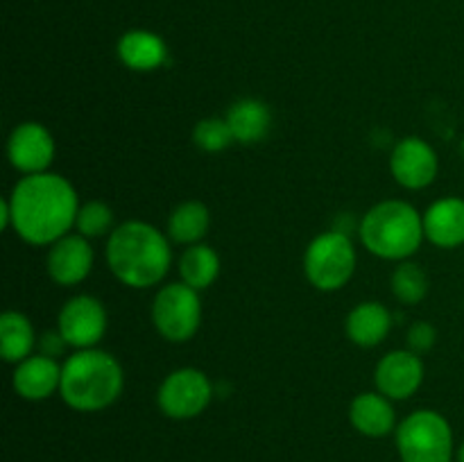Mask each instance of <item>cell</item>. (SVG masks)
Segmentation results:
<instances>
[{
	"mask_svg": "<svg viewBox=\"0 0 464 462\" xmlns=\"http://www.w3.org/2000/svg\"><path fill=\"white\" fill-rule=\"evenodd\" d=\"M14 234L34 247H50L75 229L80 197L66 177L39 172L18 179L7 195Z\"/></svg>",
	"mask_w": 464,
	"mask_h": 462,
	"instance_id": "6da1fadb",
	"label": "cell"
},
{
	"mask_svg": "<svg viewBox=\"0 0 464 462\" xmlns=\"http://www.w3.org/2000/svg\"><path fill=\"white\" fill-rule=\"evenodd\" d=\"M104 258L122 285L145 290L166 279L172 265V249L161 229L143 220H127L109 234Z\"/></svg>",
	"mask_w": 464,
	"mask_h": 462,
	"instance_id": "7a4b0ae2",
	"label": "cell"
},
{
	"mask_svg": "<svg viewBox=\"0 0 464 462\" xmlns=\"http://www.w3.org/2000/svg\"><path fill=\"white\" fill-rule=\"evenodd\" d=\"M125 371L116 356L102 349H77L62 365L59 397L77 412H100L121 399Z\"/></svg>",
	"mask_w": 464,
	"mask_h": 462,
	"instance_id": "3957f363",
	"label": "cell"
},
{
	"mask_svg": "<svg viewBox=\"0 0 464 462\" xmlns=\"http://www.w3.org/2000/svg\"><path fill=\"white\" fill-rule=\"evenodd\" d=\"M361 243L372 256L383 261H408L424 243L421 213L403 199H383L362 216Z\"/></svg>",
	"mask_w": 464,
	"mask_h": 462,
	"instance_id": "277c9868",
	"label": "cell"
},
{
	"mask_svg": "<svg viewBox=\"0 0 464 462\" xmlns=\"http://www.w3.org/2000/svg\"><path fill=\"white\" fill-rule=\"evenodd\" d=\"M401 462H453L456 444L447 417L430 408L411 412L394 430Z\"/></svg>",
	"mask_w": 464,
	"mask_h": 462,
	"instance_id": "5b68a950",
	"label": "cell"
},
{
	"mask_svg": "<svg viewBox=\"0 0 464 462\" xmlns=\"http://www.w3.org/2000/svg\"><path fill=\"white\" fill-rule=\"evenodd\" d=\"M356 261V247L349 234L331 229L308 243L304 252V274L313 288L335 293L352 281Z\"/></svg>",
	"mask_w": 464,
	"mask_h": 462,
	"instance_id": "8992f818",
	"label": "cell"
},
{
	"mask_svg": "<svg viewBox=\"0 0 464 462\" xmlns=\"http://www.w3.org/2000/svg\"><path fill=\"white\" fill-rule=\"evenodd\" d=\"M152 324L168 342H188L202 324V299L184 281L168 284L152 299Z\"/></svg>",
	"mask_w": 464,
	"mask_h": 462,
	"instance_id": "52a82bcc",
	"label": "cell"
},
{
	"mask_svg": "<svg viewBox=\"0 0 464 462\" xmlns=\"http://www.w3.org/2000/svg\"><path fill=\"white\" fill-rule=\"evenodd\" d=\"M213 385L198 367H179L161 380L157 390V406L166 417L177 421L195 419L208 408Z\"/></svg>",
	"mask_w": 464,
	"mask_h": 462,
	"instance_id": "ba28073f",
	"label": "cell"
},
{
	"mask_svg": "<svg viewBox=\"0 0 464 462\" xmlns=\"http://www.w3.org/2000/svg\"><path fill=\"white\" fill-rule=\"evenodd\" d=\"M107 308L93 294H75L57 315V331L72 349H93L107 333Z\"/></svg>",
	"mask_w": 464,
	"mask_h": 462,
	"instance_id": "9c48e42d",
	"label": "cell"
},
{
	"mask_svg": "<svg viewBox=\"0 0 464 462\" xmlns=\"http://www.w3.org/2000/svg\"><path fill=\"white\" fill-rule=\"evenodd\" d=\"M390 172L406 190L429 188L440 172V159L433 145L420 136H406L390 154Z\"/></svg>",
	"mask_w": 464,
	"mask_h": 462,
	"instance_id": "30bf717a",
	"label": "cell"
},
{
	"mask_svg": "<svg viewBox=\"0 0 464 462\" xmlns=\"http://www.w3.org/2000/svg\"><path fill=\"white\" fill-rule=\"evenodd\" d=\"M54 154H57V145H54L53 134L41 122H21L14 127L7 139L9 163L14 170L23 172V177L48 172L54 161Z\"/></svg>",
	"mask_w": 464,
	"mask_h": 462,
	"instance_id": "8fae6325",
	"label": "cell"
},
{
	"mask_svg": "<svg viewBox=\"0 0 464 462\" xmlns=\"http://www.w3.org/2000/svg\"><path fill=\"white\" fill-rule=\"evenodd\" d=\"M424 362L420 353L411 349H394L388 351L374 370V385L381 394L392 401H406L424 383Z\"/></svg>",
	"mask_w": 464,
	"mask_h": 462,
	"instance_id": "7c38bea8",
	"label": "cell"
},
{
	"mask_svg": "<svg viewBox=\"0 0 464 462\" xmlns=\"http://www.w3.org/2000/svg\"><path fill=\"white\" fill-rule=\"evenodd\" d=\"M48 276L62 288L82 284L93 270V247L82 234H68L50 245L45 256Z\"/></svg>",
	"mask_w": 464,
	"mask_h": 462,
	"instance_id": "4fadbf2b",
	"label": "cell"
},
{
	"mask_svg": "<svg viewBox=\"0 0 464 462\" xmlns=\"http://www.w3.org/2000/svg\"><path fill=\"white\" fill-rule=\"evenodd\" d=\"M14 392L25 401H45L59 392L62 385V365L44 353H32L18 362L12 374Z\"/></svg>",
	"mask_w": 464,
	"mask_h": 462,
	"instance_id": "5bb4252c",
	"label": "cell"
},
{
	"mask_svg": "<svg viewBox=\"0 0 464 462\" xmlns=\"http://www.w3.org/2000/svg\"><path fill=\"white\" fill-rule=\"evenodd\" d=\"M424 236L430 245L440 249H456L464 245V199L442 197L435 199L424 213Z\"/></svg>",
	"mask_w": 464,
	"mask_h": 462,
	"instance_id": "9a60e30c",
	"label": "cell"
},
{
	"mask_svg": "<svg viewBox=\"0 0 464 462\" xmlns=\"http://www.w3.org/2000/svg\"><path fill=\"white\" fill-rule=\"evenodd\" d=\"M349 421L361 435L372 439L388 438L397 430V412H394L392 399L376 392H361L353 397L349 406Z\"/></svg>",
	"mask_w": 464,
	"mask_h": 462,
	"instance_id": "2e32d148",
	"label": "cell"
},
{
	"mask_svg": "<svg viewBox=\"0 0 464 462\" xmlns=\"http://www.w3.org/2000/svg\"><path fill=\"white\" fill-rule=\"evenodd\" d=\"M116 53L122 66L134 72H152L168 62L166 41L150 30H127L118 39Z\"/></svg>",
	"mask_w": 464,
	"mask_h": 462,
	"instance_id": "e0dca14e",
	"label": "cell"
},
{
	"mask_svg": "<svg viewBox=\"0 0 464 462\" xmlns=\"http://www.w3.org/2000/svg\"><path fill=\"white\" fill-rule=\"evenodd\" d=\"M390 329H392V313L381 302H361L349 311L344 320L347 338L362 349L379 347L388 338Z\"/></svg>",
	"mask_w": 464,
	"mask_h": 462,
	"instance_id": "ac0fdd59",
	"label": "cell"
},
{
	"mask_svg": "<svg viewBox=\"0 0 464 462\" xmlns=\"http://www.w3.org/2000/svg\"><path fill=\"white\" fill-rule=\"evenodd\" d=\"M234 140L240 145L261 143L272 127V113L263 100L240 98L229 107L225 116Z\"/></svg>",
	"mask_w": 464,
	"mask_h": 462,
	"instance_id": "d6986e66",
	"label": "cell"
},
{
	"mask_svg": "<svg viewBox=\"0 0 464 462\" xmlns=\"http://www.w3.org/2000/svg\"><path fill=\"white\" fill-rule=\"evenodd\" d=\"M36 347V333L30 317L18 311H5L0 315V356L9 365H18L30 358Z\"/></svg>",
	"mask_w": 464,
	"mask_h": 462,
	"instance_id": "ffe728a7",
	"label": "cell"
},
{
	"mask_svg": "<svg viewBox=\"0 0 464 462\" xmlns=\"http://www.w3.org/2000/svg\"><path fill=\"white\" fill-rule=\"evenodd\" d=\"M208 226H211V213L207 204L188 199L175 207V211L168 217V238L172 243L190 247V245L202 243L204 236L208 234Z\"/></svg>",
	"mask_w": 464,
	"mask_h": 462,
	"instance_id": "44dd1931",
	"label": "cell"
},
{
	"mask_svg": "<svg viewBox=\"0 0 464 462\" xmlns=\"http://www.w3.org/2000/svg\"><path fill=\"white\" fill-rule=\"evenodd\" d=\"M177 267H179L181 281L202 293V290L211 288L213 281L220 274V256L211 245L198 243L181 252Z\"/></svg>",
	"mask_w": 464,
	"mask_h": 462,
	"instance_id": "7402d4cb",
	"label": "cell"
},
{
	"mask_svg": "<svg viewBox=\"0 0 464 462\" xmlns=\"http://www.w3.org/2000/svg\"><path fill=\"white\" fill-rule=\"evenodd\" d=\"M390 288H392V294L397 302L406 303V306H415V303H421L426 299L430 281L424 267L411 261H401L394 267Z\"/></svg>",
	"mask_w": 464,
	"mask_h": 462,
	"instance_id": "603a6c76",
	"label": "cell"
},
{
	"mask_svg": "<svg viewBox=\"0 0 464 462\" xmlns=\"http://www.w3.org/2000/svg\"><path fill=\"white\" fill-rule=\"evenodd\" d=\"M116 229L113 226V211L109 204L100 202V199H91V202L80 204L75 220V231L84 238H100Z\"/></svg>",
	"mask_w": 464,
	"mask_h": 462,
	"instance_id": "cb8c5ba5",
	"label": "cell"
},
{
	"mask_svg": "<svg viewBox=\"0 0 464 462\" xmlns=\"http://www.w3.org/2000/svg\"><path fill=\"white\" fill-rule=\"evenodd\" d=\"M193 143L198 145L199 149H204V152H222V149H227L231 143H236V140L225 118L208 116L202 118L199 122H195Z\"/></svg>",
	"mask_w": 464,
	"mask_h": 462,
	"instance_id": "d4e9b609",
	"label": "cell"
},
{
	"mask_svg": "<svg viewBox=\"0 0 464 462\" xmlns=\"http://www.w3.org/2000/svg\"><path fill=\"white\" fill-rule=\"evenodd\" d=\"M435 340H438V331H435L430 322H415V324H411L406 335L408 349L420 353V356L421 353H429L435 347Z\"/></svg>",
	"mask_w": 464,
	"mask_h": 462,
	"instance_id": "484cf974",
	"label": "cell"
},
{
	"mask_svg": "<svg viewBox=\"0 0 464 462\" xmlns=\"http://www.w3.org/2000/svg\"><path fill=\"white\" fill-rule=\"evenodd\" d=\"M39 347H41V353L44 356H50V358H59L63 351H66V340L62 338V333L59 331H48V333H44L39 338Z\"/></svg>",
	"mask_w": 464,
	"mask_h": 462,
	"instance_id": "4316f807",
	"label": "cell"
},
{
	"mask_svg": "<svg viewBox=\"0 0 464 462\" xmlns=\"http://www.w3.org/2000/svg\"><path fill=\"white\" fill-rule=\"evenodd\" d=\"M456 457H458V462H464V442L460 444V448L456 451Z\"/></svg>",
	"mask_w": 464,
	"mask_h": 462,
	"instance_id": "83f0119b",
	"label": "cell"
}]
</instances>
